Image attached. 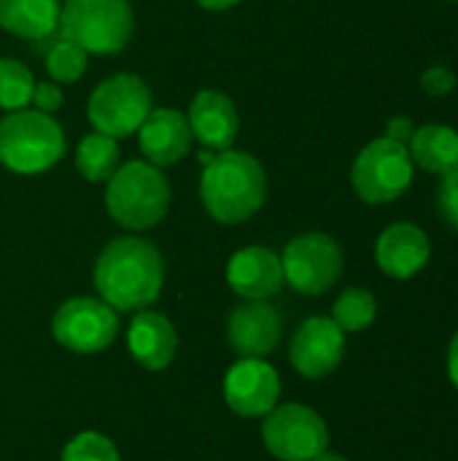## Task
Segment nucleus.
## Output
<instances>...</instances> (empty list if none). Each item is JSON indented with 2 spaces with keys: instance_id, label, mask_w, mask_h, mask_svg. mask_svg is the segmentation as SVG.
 <instances>
[{
  "instance_id": "obj_12",
  "label": "nucleus",
  "mask_w": 458,
  "mask_h": 461,
  "mask_svg": "<svg viewBox=\"0 0 458 461\" xmlns=\"http://www.w3.org/2000/svg\"><path fill=\"white\" fill-rule=\"evenodd\" d=\"M224 400L238 416L262 419L281 400V375L265 359H240L224 378Z\"/></svg>"
},
{
  "instance_id": "obj_19",
  "label": "nucleus",
  "mask_w": 458,
  "mask_h": 461,
  "mask_svg": "<svg viewBox=\"0 0 458 461\" xmlns=\"http://www.w3.org/2000/svg\"><path fill=\"white\" fill-rule=\"evenodd\" d=\"M413 165L435 176H448L458 167V132L448 124H421L408 143Z\"/></svg>"
},
{
  "instance_id": "obj_5",
  "label": "nucleus",
  "mask_w": 458,
  "mask_h": 461,
  "mask_svg": "<svg viewBox=\"0 0 458 461\" xmlns=\"http://www.w3.org/2000/svg\"><path fill=\"white\" fill-rule=\"evenodd\" d=\"M135 30V14L127 0H65L59 32L86 54H119Z\"/></svg>"
},
{
  "instance_id": "obj_10",
  "label": "nucleus",
  "mask_w": 458,
  "mask_h": 461,
  "mask_svg": "<svg viewBox=\"0 0 458 461\" xmlns=\"http://www.w3.org/2000/svg\"><path fill=\"white\" fill-rule=\"evenodd\" d=\"M116 311L97 297H70L51 319L54 340L73 354H100L116 340Z\"/></svg>"
},
{
  "instance_id": "obj_2",
  "label": "nucleus",
  "mask_w": 458,
  "mask_h": 461,
  "mask_svg": "<svg viewBox=\"0 0 458 461\" xmlns=\"http://www.w3.org/2000/svg\"><path fill=\"white\" fill-rule=\"evenodd\" d=\"M205 211L221 224L248 221L267 200V176L248 151H216L200 178Z\"/></svg>"
},
{
  "instance_id": "obj_27",
  "label": "nucleus",
  "mask_w": 458,
  "mask_h": 461,
  "mask_svg": "<svg viewBox=\"0 0 458 461\" xmlns=\"http://www.w3.org/2000/svg\"><path fill=\"white\" fill-rule=\"evenodd\" d=\"M421 89L429 97H445L456 89V73L445 65H432L421 73Z\"/></svg>"
},
{
  "instance_id": "obj_18",
  "label": "nucleus",
  "mask_w": 458,
  "mask_h": 461,
  "mask_svg": "<svg viewBox=\"0 0 458 461\" xmlns=\"http://www.w3.org/2000/svg\"><path fill=\"white\" fill-rule=\"evenodd\" d=\"M127 348L146 370H165L178 351V335L167 316L157 311H138L127 330Z\"/></svg>"
},
{
  "instance_id": "obj_14",
  "label": "nucleus",
  "mask_w": 458,
  "mask_h": 461,
  "mask_svg": "<svg viewBox=\"0 0 458 461\" xmlns=\"http://www.w3.org/2000/svg\"><path fill=\"white\" fill-rule=\"evenodd\" d=\"M429 257V235L413 221H397L386 227L375 240V262L394 281H408L418 276L427 267Z\"/></svg>"
},
{
  "instance_id": "obj_28",
  "label": "nucleus",
  "mask_w": 458,
  "mask_h": 461,
  "mask_svg": "<svg viewBox=\"0 0 458 461\" xmlns=\"http://www.w3.org/2000/svg\"><path fill=\"white\" fill-rule=\"evenodd\" d=\"M62 103H65V92L59 89V84H54V81H40V84H35V89H32V105H35L38 111L54 113V111H59Z\"/></svg>"
},
{
  "instance_id": "obj_9",
  "label": "nucleus",
  "mask_w": 458,
  "mask_h": 461,
  "mask_svg": "<svg viewBox=\"0 0 458 461\" xmlns=\"http://www.w3.org/2000/svg\"><path fill=\"white\" fill-rule=\"evenodd\" d=\"M265 448L281 461H310L329 446L327 421L308 405H275L262 421Z\"/></svg>"
},
{
  "instance_id": "obj_3",
  "label": "nucleus",
  "mask_w": 458,
  "mask_h": 461,
  "mask_svg": "<svg viewBox=\"0 0 458 461\" xmlns=\"http://www.w3.org/2000/svg\"><path fill=\"white\" fill-rule=\"evenodd\" d=\"M65 132L38 108L8 111L0 119V165L19 176H40L65 157Z\"/></svg>"
},
{
  "instance_id": "obj_17",
  "label": "nucleus",
  "mask_w": 458,
  "mask_h": 461,
  "mask_svg": "<svg viewBox=\"0 0 458 461\" xmlns=\"http://www.w3.org/2000/svg\"><path fill=\"white\" fill-rule=\"evenodd\" d=\"M189 127L192 135L216 151H227L232 149L238 130H240V113L232 103V97H227L224 92L216 89H202L192 97L189 103Z\"/></svg>"
},
{
  "instance_id": "obj_15",
  "label": "nucleus",
  "mask_w": 458,
  "mask_h": 461,
  "mask_svg": "<svg viewBox=\"0 0 458 461\" xmlns=\"http://www.w3.org/2000/svg\"><path fill=\"white\" fill-rule=\"evenodd\" d=\"M192 127L186 113L175 108H151L138 130V143L146 162L157 167H170L192 151Z\"/></svg>"
},
{
  "instance_id": "obj_23",
  "label": "nucleus",
  "mask_w": 458,
  "mask_h": 461,
  "mask_svg": "<svg viewBox=\"0 0 458 461\" xmlns=\"http://www.w3.org/2000/svg\"><path fill=\"white\" fill-rule=\"evenodd\" d=\"M35 78L32 73L13 57H0V108L19 111L32 103Z\"/></svg>"
},
{
  "instance_id": "obj_22",
  "label": "nucleus",
  "mask_w": 458,
  "mask_h": 461,
  "mask_svg": "<svg viewBox=\"0 0 458 461\" xmlns=\"http://www.w3.org/2000/svg\"><path fill=\"white\" fill-rule=\"evenodd\" d=\"M375 316H378V300L370 289L362 286L343 289L332 305V321L343 332H362L375 321Z\"/></svg>"
},
{
  "instance_id": "obj_33",
  "label": "nucleus",
  "mask_w": 458,
  "mask_h": 461,
  "mask_svg": "<svg viewBox=\"0 0 458 461\" xmlns=\"http://www.w3.org/2000/svg\"><path fill=\"white\" fill-rule=\"evenodd\" d=\"M451 3H458V0H451Z\"/></svg>"
},
{
  "instance_id": "obj_1",
  "label": "nucleus",
  "mask_w": 458,
  "mask_h": 461,
  "mask_svg": "<svg viewBox=\"0 0 458 461\" xmlns=\"http://www.w3.org/2000/svg\"><path fill=\"white\" fill-rule=\"evenodd\" d=\"M165 284V262L154 243L124 235L111 240L94 262V286L113 311L151 308Z\"/></svg>"
},
{
  "instance_id": "obj_29",
  "label": "nucleus",
  "mask_w": 458,
  "mask_h": 461,
  "mask_svg": "<svg viewBox=\"0 0 458 461\" xmlns=\"http://www.w3.org/2000/svg\"><path fill=\"white\" fill-rule=\"evenodd\" d=\"M413 132H416V124H413L410 116H391L389 124H386V138H391V140H397L402 146L410 143Z\"/></svg>"
},
{
  "instance_id": "obj_13",
  "label": "nucleus",
  "mask_w": 458,
  "mask_h": 461,
  "mask_svg": "<svg viewBox=\"0 0 458 461\" xmlns=\"http://www.w3.org/2000/svg\"><path fill=\"white\" fill-rule=\"evenodd\" d=\"M281 313L267 300H248L246 305H238L227 319L229 346L243 359H262L273 354L281 343Z\"/></svg>"
},
{
  "instance_id": "obj_16",
  "label": "nucleus",
  "mask_w": 458,
  "mask_h": 461,
  "mask_svg": "<svg viewBox=\"0 0 458 461\" xmlns=\"http://www.w3.org/2000/svg\"><path fill=\"white\" fill-rule=\"evenodd\" d=\"M227 284L238 297L270 300L283 286L281 257L265 246H246L232 254L227 265Z\"/></svg>"
},
{
  "instance_id": "obj_30",
  "label": "nucleus",
  "mask_w": 458,
  "mask_h": 461,
  "mask_svg": "<svg viewBox=\"0 0 458 461\" xmlns=\"http://www.w3.org/2000/svg\"><path fill=\"white\" fill-rule=\"evenodd\" d=\"M448 378H451V384L456 386L458 392V332L454 335L451 346H448Z\"/></svg>"
},
{
  "instance_id": "obj_25",
  "label": "nucleus",
  "mask_w": 458,
  "mask_h": 461,
  "mask_svg": "<svg viewBox=\"0 0 458 461\" xmlns=\"http://www.w3.org/2000/svg\"><path fill=\"white\" fill-rule=\"evenodd\" d=\"M59 461H121L111 438L100 432H81L65 448Z\"/></svg>"
},
{
  "instance_id": "obj_31",
  "label": "nucleus",
  "mask_w": 458,
  "mask_h": 461,
  "mask_svg": "<svg viewBox=\"0 0 458 461\" xmlns=\"http://www.w3.org/2000/svg\"><path fill=\"white\" fill-rule=\"evenodd\" d=\"M240 0H197V5L208 8V11H227L232 5H238Z\"/></svg>"
},
{
  "instance_id": "obj_20",
  "label": "nucleus",
  "mask_w": 458,
  "mask_h": 461,
  "mask_svg": "<svg viewBox=\"0 0 458 461\" xmlns=\"http://www.w3.org/2000/svg\"><path fill=\"white\" fill-rule=\"evenodd\" d=\"M59 0H0V27L16 38L40 41L59 27Z\"/></svg>"
},
{
  "instance_id": "obj_21",
  "label": "nucleus",
  "mask_w": 458,
  "mask_h": 461,
  "mask_svg": "<svg viewBox=\"0 0 458 461\" xmlns=\"http://www.w3.org/2000/svg\"><path fill=\"white\" fill-rule=\"evenodd\" d=\"M119 167V143L111 135L103 132H89L81 138L76 149V170L81 173L84 181L100 184L108 181Z\"/></svg>"
},
{
  "instance_id": "obj_8",
  "label": "nucleus",
  "mask_w": 458,
  "mask_h": 461,
  "mask_svg": "<svg viewBox=\"0 0 458 461\" xmlns=\"http://www.w3.org/2000/svg\"><path fill=\"white\" fill-rule=\"evenodd\" d=\"M283 281L308 297L329 292L343 276V249L335 238L324 232H305L286 243L283 257Z\"/></svg>"
},
{
  "instance_id": "obj_24",
  "label": "nucleus",
  "mask_w": 458,
  "mask_h": 461,
  "mask_svg": "<svg viewBox=\"0 0 458 461\" xmlns=\"http://www.w3.org/2000/svg\"><path fill=\"white\" fill-rule=\"evenodd\" d=\"M86 59H89V54L81 46H76V43L62 38L59 43H54L49 49L46 70L54 78V84H73V81H78L86 73Z\"/></svg>"
},
{
  "instance_id": "obj_32",
  "label": "nucleus",
  "mask_w": 458,
  "mask_h": 461,
  "mask_svg": "<svg viewBox=\"0 0 458 461\" xmlns=\"http://www.w3.org/2000/svg\"><path fill=\"white\" fill-rule=\"evenodd\" d=\"M310 461H348L346 456H340V454H332V451H321L316 459H310Z\"/></svg>"
},
{
  "instance_id": "obj_26",
  "label": "nucleus",
  "mask_w": 458,
  "mask_h": 461,
  "mask_svg": "<svg viewBox=\"0 0 458 461\" xmlns=\"http://www.w3.org/2000/svg\"><path fill=\"white\" fill-rule=\"evenodd\" d=\"M437 211L440 216L458 232V167L454 173L443 176L437 189Z\"/></svg>"
},
{
  "instance_id": "obj_7",
  "label": "nucleus",
  "mask_w": 458,
  "mask_h": 461,
  "mask_svg": "<svg viewBox=\"0 0 458 461\" xmlns=\"http://www.w3.org/2000/svg\"><path fill=\"white\" fill-rule=\"evenodd\" d=\"M151 111V89L135 73H116L94 86L86 103V116L94 132L127 138L140 130Z\"/></svg>"
},
{
  "instance_id": "obj_11",
  "label": "nucleus",
  "mask_w": 458,
  "mask_h": 461,
  "mask_svg": "<svg viewBox=\"0 0 458 461\" xmlns=\"http://www.w3.org/2000/svg\"><path fill=\"white\" fill-rule=\"evenodd\" d=\"M346 357V332L327 316H310L305 319L289 346V359L292 367L310 378H327L340 367Z\"/></svg>"
},
{
  "instance_id": "obj_4",
  "label": "nucleus",
  "mask_w": 458,
  "mask_h": 461,
  "mask_svg": "<svg viewBox=\"0 0 458 461\" xmlns=\"http://www.w3.org/2000/svg\"><path fill=\"white\" fill-rule=\"evenodd\" d=\"M170 208V184L162 167L132 159L108 178L105 211L111 219L132 232L157 227Z\"/></svg>"
},
{
  "instance_id": "obj_6",
  "label": "nucleus",
  "mask_w": 458,
  "mask_h": 461,
  "mask_svg": "<svg viewBox=\"0 0 458 461\" xmlns=\"http://www.w3.org/2000/svg\"><path fill=\"white\" fill-rule=\"evenodd\" d=\"M413 159L408 146L391 138L370 140L351 165V186L367 205H386L400 200L413 184Z\"/></svg>"
}]
</instances>
